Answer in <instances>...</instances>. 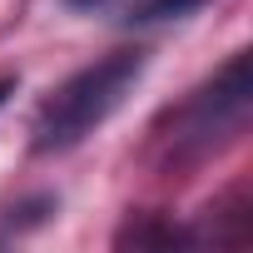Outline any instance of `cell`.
Masks as SVG:
<instances>
[{
  "mask_svg": "<svg viewBox=\"0 0 253 253\" xmlns=\"http://www.w3.org/2000/svg\"><path fill=\"white\" fill-rule=\"evenodd\" d=\"M248 99H253V80H248V50H238L184 109H179V144L189 149H213L228 134L243 129L248 119Z\"/></svg>",
  "mask_w": 253,
  "mask_h": 253,
  "instance_id": "7a4b0ae2",
  "label": "cell"
},
{
  "mask_svg": "<svg viewBox=\"0 0 253 253\" xmlns=\"http://www.w3.org/2000/svg\"><path fill=\"white\" fill-rule=\"evenodd\" d=\"M10 89H15V80H0V104L10 99Z\"/></svg>",
  "mask_w": 253,
  "mask_h": 253,
  "instance_id": "5b68a950",
  "label": "cell"
},
{
  "mask_svg": "<svg viewBox=\"0 0 253 253\" xmlns=\"http://www.w3.org/2000/svg\"><path fill=\"white\" fill-rule=\"evenodd\" d=\"M199 5H209V0H144L134 20H179V15H194Z\"/></svg>",
  "mask_w": 253,
  "mask_h": 253,
  "instance_id": "3957f363",
  "label": "cell"
},
{
  "mask_svg": "<svg viewBox=\"0 0 253 253\" xmlns=\"http://www.w3.org/2000/svg\"><path fill=\"white\" fill-rule=\"evenodd\" d=\"M139 75H144V55L139 50H114V55L75 70L35 114V149L40 154L75 149L84 134H94L99 124L124 104V94L134 89Z\"/></svg>",
  "mask_w": 253,
  "mask_h": 253,
  "instance_id": "6da1fadb",
  "label": "cell"
},
{
  "mask_svg": "<svg viewBox=\"0 0 253 253\" xmlns=\"http://www.w3.org/2000/svg\"><path fill=\"white\" fill-rule=\"evenodd\" d=\"M75 10H94V5H104V0H70Z\"/></svg>",
  "mask_w": 253,
  "mask_h": 253,
  "instance_id": "277c9868",
  "label": "cell"
}]
</instances>
